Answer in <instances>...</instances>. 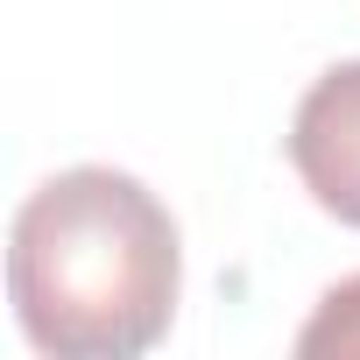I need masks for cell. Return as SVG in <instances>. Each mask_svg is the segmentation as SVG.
<instances>
[{
	"label": "cell",
	"mask_w": 360,
	"mask_h": 360,
	"mask_svg": "<svg viewBox=\"0 0 360 360\" xmlns=\"http://www.w3.org/2000/svg\"><path fill=\"white\" fill-rule=\"evenodd\" d=\"M297 353L304 360H360V276H346L318 297V311L297 332Z\"/></svg>",
	"instance_id": "3957f363"
},
{
	"label": "cell",
	"mask_w": 360,
	"mask_h": 360,
	"mask_svg": "<svg viewBox=\"0 0 360 360\" xmlns=\"http://www.w3.org/2000/svg\"><path fill=\"white\" fill-rule=\"evenodd\" d=\"M290 162L318 212L339 226H360V57L332 64L290 120Z\"/></svg>",
	"instance_id": "7a4b0ae2"
},
{
	"label": "cell",
	"mask_w": 360,
	"mask_h": 360,
	"mask_svg": "<svg viewBox=\"0 0 360 360\" xmlns=\"http://www.w3.org/2000/svg\"><path fill=\"white\" fill-rule=\"evenodd\" d=\"M176 219L127 169L78 162L36 184L8 240V297L50 360H134L176 318Z\"/></svg>",
	"instance_id": "6da1fadb"
}]
</instances>
